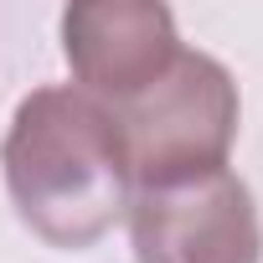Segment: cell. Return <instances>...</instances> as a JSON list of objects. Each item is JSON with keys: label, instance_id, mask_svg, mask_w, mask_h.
<instances>
[{"label": "cell", "instance_id": "6da1fadb", "mask_svg": "<svg viewBox=\"0 0 263 263\" xmlns=\"http://www.w3.org/2000/svg\"><path fill=\"white\" fill-rule=\"evenodd\" d=\"M21 222L52 248H88L129 212V160L114 108L83 88H36L21 98L0 145Z\"/></svg>", "mask_w": 263, "mask_h": 263}, {"label": "cell", "instance_id": "7a4b0ae2", "mask_svg": "<svg viewBox=\"0 0 263 263\" xmlns=\"http://www.w3.org/2000/svg\"><path fill=\"white\" fill-rule=\"evenodd\" d=\"M129 181L171 186L186 176L222 171L237 140V83L206 52H176V62L114 108Z\"/></svg>", "mask_w": 263, "mask_h": 263}, {"label": "cell", "instance_id": "3957f363", "mask_svg": "<svg viewBox=\"0 0 263 263\" xmlns=\"http://www.w3.org/2000/svg\"><path fill=\"white\" fill-rule=\"evenodd\" d=\"M129 237L140 263H258L263 227L248 186L222 165L129 196Z\"/></svg>", "mask_w": 263, "mask_h": 263}, {"label": "cell", "instance_id": "277c9868", "mask_svg": "<svg viewBox=\"0 0 263 263\" xmlns=\"http://www.w3.org/2000/svg\"><path fill=\"white\" fill-rule=\"evenodd\" d=\"M62 52L88 98L119 108L181 52L176 21L155 0H83L62 11Z\"/></svg>", "mask_w": 263, "mask_h": 263}]
</instances>
